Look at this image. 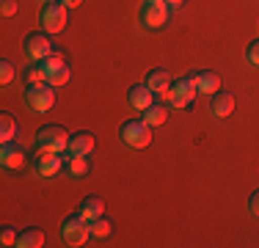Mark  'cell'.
Wrapping results in <instances>:
<instances>
[{
	"mask_svg": "<svg viewBox=\"0 0 259 248\" xmlns=\"http://www.w3.org/2000/svg\"><path fill=\"white\" fill-rule=\"evenodd\" d=\"M61 234H64V240L69 245H85L91 237V226H89V218H85L83 213L77 215H69V218L64 221V226H61Z\"/></svg>",
	"mask_w": 259,
	"mask_h": 248,
	"instance_id": "1",
	"label": "cell"
},
{
	"mask_svg": "<svg viewBox=\"0 0 259 248\" xmlns=\"http://www.w3.org/2000/svg\"><path fill=\"white\" fill-rule=\"evenodd\" d=\"M36 141H39L41 149H50V152H58V154H64L69 149V133L61 124H45L36 135Z\"/></svg>",
	"mask_w": 259,
	"mask_h": 248,
	"instance_id": "2",
	"label": "cell"
},
{
	"mask_svg": "<svg viewBox=\"0 0 259 248\" xmlns=\"http://www.w3.org/2000/svg\"><path fill=\"white\" fill-rule=\"evenodd\" d=\"M66 22H69V9L64 3H58V0L45 3V9H41V25H45L47 33H61L66 28Z\"/></svg>",
	"mask_w": 259,
	"mask_h": 248,
	"instance_id": "3",
	"label": "cell"
},
{
	"mask_svg": "<svg viewBox=\"0 0 259 248\" xmlns=\"http://www.w3.org/2000/svg\"><path fill=\"white\" fill-rule=\"evenodd\" d=\"M119 133H121V141H124L127 146L144 149V146L152 144V127L144 119H141V121H124Z\"/></svg>",
	"mask_w": 259,
	"mask_h": 248,
	"instance_id": "4",
	"label": "cell"
},
{
	"mask_svg": "<svg viewBox=\"0 0 259 248\" xmlns=\"http://www.w3.org/2000/svg\"><path fill=\"white\" fill-rule=\"evenodd\" d=\"M55 86L50 83H33V86H28V91H25V99H28V105L33 110H39V113H47V110H53V105H55Z\"/></svg>",
	"mask_w": 259,
	"mask_h": 248,
	"instance_id": "5",
	"label": "cell"
},
{
	"mask_svg": "<svg viewBox=\"0 0 259 248\" xmlns=\"http://www.w3.org/2000/svg\"><path fill=\"white\" fill-rule=\"evenodd\" d=\"M196 91H199V89H196L193 77H180V80H174V83H171L165 99L171 102V108H188V105L193 102Z\"/></svg>",
	"mask_w": 259,
	"mask_h": 248,
	"instance_id": "6",
	"label": "cell"
},
{
	"mask_svg": "<svg viewBox=\"0 0 259 248\" xmlns=\"http://www.w3.org/2000/svg\"><path fill=\"white\" fill-rule=\"evenodd\" d=\"M168 3L165 0H144V9H141V22L146 28H163L168 22Z\"/></svg>",
	"mask_w": 259,
	"mask_h": 248,
	"instance_id": "7",
	"label": "cell"
},
{
	"mask_svg": "<svg viewBox=\"0 0 259 248\" xmlns=\"http://www.w3.org/2000/svg\"><path fill=\"white\" fill-rule=\"evenodd\" d=\"M25 53L33 64H41L45 58H50L55 50H53V42L47 33H30L25 39Z\"/></svg>",
	"mask_w": 259,
	"mask_h": 248,
	"instance_id": "8",
	"label": "cell"
},
{
	"mask_svg": "<svg viewBox=\"0 0 259 248\" xmlns=\"http://www.w3.org/2000/svg\"><path fill=\"white\" fill-rule=\"evenodd\" d=\"M61 169H64V157H61L58 152H50V149H41L39 146V152H36V171H39V177L50 179Z\"/></svg>",
	"mask_w": 259,
	"mask_h": 248,
	"instance_id": "9",
	"label": "cell"
},
{
	"mask_svg": "<svg viewBox=\"0 0 259 248\" xmlns=\"http://www.w3.org/2000/svg\"><path fill=\"white\" fill-rule=\"evenodd\" d=\"M127 102L133 105L135 110H146L149 105H155V91L149 89L146 83H138L127 91Z\"/></svg>",
	"mask_w": 259,
	"mask_h": 248,
	"instance_id": "10",
	"label": "cell"
},
{
	"mask_svg": "<svg viewBox=\"0 0 259 248\" xmlns=\"http://www.w3.org/2000/svg\"><path fill=\"white\" fill-rule=\"evenodd\" d=\"M0 163L6 169H22L25 166V149L17 146V144H3V149H0Z\"/></svg>",
	"mask_w": 259,
	"mask_h": 248,
	"instance_id": "11",
	"label": "cell"
},
{
	"mask_svg": "<svg viewBox=\"0 0 259 248\" xmlns=\"http://www.w3.org/2000/svg\"><path fill=\"white\" fill-rule=\"evenodd\" d=\"M94 146H97V141H94V135H91V133H77V135H72V138H69V149H66V152H69V154H80V157H89V154L94 152Z\"/></svg>",
	"mask_w": 259,
	"mask_h": 248,
	"instance_id": "12",
	"label": "cell"
},
{
	"mask_svg": "<svg viewBox=\"0 0 259 248\" xmlns=\"http://www.w3.org/2000/svg\"><path fill=\"white\" fill-rule=\"evenodd\" d=\"M209 110H212V116H218V119H226V116L234 110V97L229 94V91H215Z\"/></svg>",
	"mask_w": 259,
	"mask_h": 248,
	"instance_id": "13",
	"label": "cell"
},
{
	"mask_svg": "<svg viewBox=\"0 0 259 248\" xmlns=\"http://www.w3.org/2000/svg\"><path fill=\"white\" fill-rule=\"evenodd\" d=\"M144 83L149 86V89L155 91V94L165 97V94H168V89H171V74L165 72V69H152L149 74H146Z\"/></svg>",
	"mask_w": 259,
	"mask_h": 248,
	"instance_id": "14",
	"label": "cell"
},
{
	"mask_svg": "<svg viewBox=\"0 0 259 248\" xmlns=\"http://www.w3.org/2000/svg\"><path fill=\"white\" fill-rule=\"evenodd\" d=\"M47 240V234L41 232V229H25V232L17 234V248H41Z\"/></svg>",
	"mask_w": 259,
	"mask_h": 248,
	"instance_id": "15",
	"label": "cell"
},
{
	"mask_svg": "<svg viewBox=\"0 0 259 248\" xmlns=\"http://www.w3.org/2000/svg\"><path fill=\"white\" fill-rule=\"evenodd\" d=\"M193 83L201 94H215L221 89V77L215 72H196L193 74Z\"/></svg>",
	"mask_w": 259,
	"mask_h": 248,
	"instance_id": "16",
	"label": "cell"
},
{
	"mask_svg": "<svg viewBox=\"0 0 259 248\" xmlns=\"http://www.w3.org/2000/svg\"><path fill=\"white\" fill-rule=\"evenodd\" d=\"M64 169L69 177H85L89 174V157H80V154H64Z\"/></svg>",
	"mask_w": 259,
	"mask_h": 248,
	"instance_id": "17",
	"label": "cell"
},
{
	"mask_svg": "<svg viewBox=\"0 0 259 248\" xmlns=\"http://www.w3.org/2000/svg\"><path fill=\"white\" fill-rule=\"evenodd\" d=\"M80 213H83L89 221L100 218V215H105V198H102V196H89V198H83V204H80Z\"/></svg>",
	"mask_w": 259,
	"mask_h": 248,
	"instance_id": "18",
	"label": "cell"
},
{
	"mask_svg": "<svg viewBox=\"0 0 259 248\" xmlns=\"http://www.w3.org/2000/svg\"><path fill=\"white\" fill-rule=\"evenodd\" d=\"M165 119H168V108H165V105L155 102L144 110V121L149 124V127H160V124H165Z\"/></svg>",
	"mask_w": 259,
	"mask_h": 248,
	"instance_id": "19",
	"label": "cell"
},
{
	"mask_svg": "<svg viewBox=\"0 0 259 248\" xmlns=\"http://www.w3.org/2000/svg\"><path fill=\"white\" fill-rule=\"evenodd\" d=\"M39 66H41V69H45L47 80H50V77H55V74H58V72H64V69H66V66H69V64H66V58H64V55H61V53H53L50 58H45V61H41Z\"/></svg>",
	"mask_w": 259,
	"mask_h": 248,
	"instance_id": "20",
	"label": "cell"
},
{
	"mask_svg": "<svg viewBox=\"0 0 259 248\" xmlns=\"http://www.w3.org/2000/svg\"><path fill=\"white\" fill-rule=\"evenodd\" d=\"M17 133H20V124L11 119L9 113L0 116V138H3V144H11L17 138Z\"/></svg>",
	"mask_w": 259,
	"mask_h": 248,
	"instance_id": "21",
	"label": "cell"
},
{
	"mask_svg": "<svg viewBox=\"0 0 259 248\" xmlns=\"http://www.w3.org/2000/svg\"><path fill=\"white\" fill-rule=\"evenodd\" d=\"M89 226H91V237H110V232H113V226H110V221L105 218V215H100V218H94V221H89Z\"/></svg>",
	"mask_w": 259,
	"mask_h": 248,
	"instance_id": "22",
	"label": "cell"
},
{
	"mask_svg": "<svg viewBox=\"0 0 259 248\" xmlns=\"http://www.w3.org/2000/svg\"><path fill=\"white\" fill-rule=\"evenodd\" d=\"M14 74H17V69H14V64H11V61H0V83L9 86L11 80H14Z\"/></svg>",
	"mask_w": 259,
	"mask_h": 248,
	"instance_id": "23",
	"label": "cell"
},
{
	"mask_svg": "<svg viewBox=\"0 0 259 248\" xmlns=\"http://www.w3.org/2000/svg\"><path fill=\"white\" fill-rule=\"evenodd\" d=\"M25 80H28V86H33V83H47V74L41 66H30L28 74H25Z\"/></svg>",
	"mask_w": 259,
	"mask_h": 248,
	"instance_id": "24",
	"label": "cell"
},
{
	"mask_svg": "<svg viewBox=\"0 0 259 248\" xmlns=\"http://www.w3.org/2000/svg\"><path fill=\"white\" fill-rule=\"evenodd\" d=\"M0 243H3V245H17V232L6 226L3 232H0Z\"/></svg>",
	"mask_w": 259,
	"mask_h": 248,
	"instance_id": "25",
	"label": "cell"
},
{
	"mask_svg": "<svg viewBox=\"0 0 259 248\" xmlns=\"http://www.w3.org/2000/svg\"><path fill=\"white\" fill-rule=\"evenodd\" d=\"M0 14H3V17H14L17 14V0H3V3H0Z\"/></svg>",
	"mask_w": 259,
	"mask_h": 248,
	"instance_id": "26",
	"label": "cell"
},
{
	"mask_svg": "<svg viewBox=\"0 0 259 248\" xmlns=\"http://www.w3.org/2000/svg\"><path fill=\"white\" fill-rule=\"evenodd\" d=\"M245 55H248V61H251L254 66H259V39L251 42V45H248V53H245Z\"/></svg>",
	"mask_w": 259,
	"mask_h": 248,
	"instance_id": "27",
	"label": "cell"
},
{
	"mask_svg": "<svg viewBox=\"0 0 259 248\" xmlns=\"http://www.w3.org/2000/svg\"><path fill=\"white\" fill-rule=\"evenodd\" d=\"M248 207H251V213H254L256 218H259V190H254V193H251V201H248Z\"/></svg>",
	"mask_w": 259,
	"mask_h": 248,
	"instance_id": "28",
	"label": "cell"
},
{
	"mask_svg": "<svg viewBox=\"0 0 259 248\" xmlns=\"http://www.w3.org/2000/svg\"><path fill=\"white\" fill-rule=\"evenodd\" d=\"M61 3H64V6H66V9H77V6H80V3H83V0H61Z\"/></svg>",
	"mask_w": 259,
	"mask_h": 248,
	"instance_id": "29",
	"label": "cell"
},
{
	"mask_svg": "<svg viewBox=\"0 0 259 248\" xmlns=\"http://www.w3.org/2000/svg\"><path fill=\"white\" fill-rule=\"evenodd\" d=\"M165 3H168V9H180L185 0H165Z\"/></svg>",
	"mask_w": 259,
	"mask_h": 248,
	"instance_id": "30",
	"label": "cell"
},
{
	"mask_svg": "<svg viewBox=\"0 0 259 248\" xmlns=\"http://www.w3.org/2000/svg\"><path fill=\"white\" fill-rule=\"evenodd\" d=\"M41 3H53V0H41Z\"/></svg>",
	"mask_w": 259,
	"mask_h": 248,
	"instance_id": "31",
	"label": "cell"
}]
</instances>
